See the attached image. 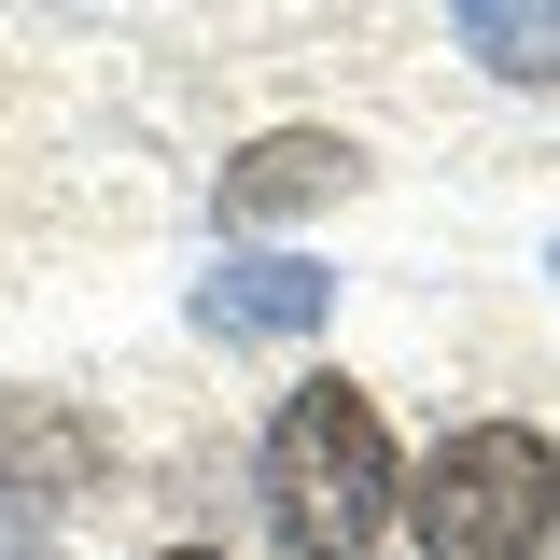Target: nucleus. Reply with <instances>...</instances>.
Listing matches in <instances>:
<instances>
[{
	"label": "nucleus",
	"mask_w": 560,
	"mask_h": 560,
	"mask_svg": "<svg viewBox=\"0 0 560 560\" xmlns=\"http://www.w3.org/2000/svg\"><path fill=\"white\" fill-rule=\"evenodd\" d=\"M113 477V420L84 393H0V504L14 518H57Z\"/></svg>",
	"instance_id": "7ed1b4c3"
},
{
	"label": "nucleus",
	"mask_w": 560,
	"mask_h": 560,
	"mask_svg": "<svg viewBox=\"0 0 560 560\" xmlns=\"http://www.w3.org/2000/svg\"><path fill=\"white\" fill-rule=\"evenodd\" d=\"M0 560H43V518H14V504H0Z\"/></svg>",
	"instance_id": "0eeeda50"
},
{
	"label": "nucleus",
	"mask_w": 560,
	"mask_h": 560,
	"mask_svg": "<svg viewBox=\"0 0 560 560\" xmlns=\"http://www.w3.org/2000/svg\"><path fill=\"white\" fill-rule=\"evenodd\" d=\"M547 267H560V253H547Z\"/></svg>",
	"instance_id": "1a4fd4ad"
},
{
	"label": "nucleus",
	"mask_w": 560,
	"mask_h": 560,
	"mask_svg": "<svg viewBox=\"0 0 560 560\" xmlns=\"http://www.w3.org/2000/svg\"><path fill=\"white\" fill-rule=\"evenodd\" d=\"M448 28L490 84H560V0H448Z\"/></svg>",
	"instance_id": "423d86ee"
},
{
	"label": "nucleus",
	"mask_w": 560,
	"mask_h": 560,
	"mask_svg": "<svg viewBox=\"0 0 560 560\" xmlns=\"http://www.w3.org/2000/svg\"><path fill=\"white\" fill-rule=\"evenodd\" d=\"M140 560H224V547H140Z\"/></svg>",
	"instance_id": "6e6552de"
},
{
	"label": "nucleus",
	"mask_w": 560,
	"mask_h": 560,
	"mask_svg": "<svg viewBox=\"0 0 560 560\" xmlns=\"http://www.w3.org/2000/svg\"><path fill=\"white\" fill-rule=\"evenodd\" d=\"M393 533H407L420 560H547L560 448L533 434V420H448L434 463L407 477V504H393Z\"/></svg>",
	"instance_id": "f03ea898"
},
{
	"label": "nucleus",
	"mask_w": 560,
	"mask_h": 560,
	"mask_svg": "<svg viewBox=\"0 0 560 560\" xmlns=\"http://www.w3.org/2000/svg\"><path fill=\"white\" fill-rule=\"evenodd\" d=\"M253 504H267L280 560H364L407 504V463H393V420L364 378L308 364L294 393L267 407V448H253Z\"/></svg>",
	"instance_id": "f257e3e1"
},
{
	"label": "nucleus",
	"mask_w": 560,
	"mask_h": 560,
	"mask_svg": "<svg viewBox=\"0 0 560 560\" xmlns=\"http://www.w3.org/2000/svg\"><path fill=\"white\" fill-rule=\"evenodd\" d=\"M350 183H364V140L267 127V140H238V154L210 168V210H224V224H294V210H337Z\"/></svg>",
	"instance_id": "20e7f679"
},
{
	"label": "nucleus",
	"mask_w": 560,
	"mask_h": 560,
	"mask_svg": "<svg viewBox=\"0 0 560 560\" xmlns=\"http://www.w3.org/2000/svg\"><path fill=\"white\" fill-rule=\"evenodd\" d=\"M337 308V280L308 267V253H224V267L197 280V337H224V350H267V337H308Z\"/></svg>",
	"instance_id": "39448f33"
}]
</instances>
